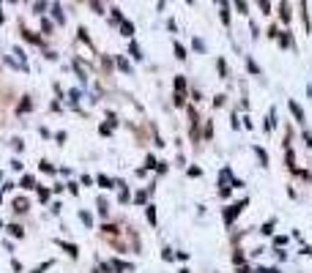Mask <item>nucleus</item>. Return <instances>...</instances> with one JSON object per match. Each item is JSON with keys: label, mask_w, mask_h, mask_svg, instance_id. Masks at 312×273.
<instances>
[{"label": "nucleus", "mask_w": 312, "mask_h": 273, "mask_svg": "<svg viewBox=\"0 0 312 273\" xmlns=\"http://www.w3.org/2000/svg\"><path fill=\"white\" fill-rule=\"evenodd\" d=\"M176 55H178V57H181V60H184V57H186V49H184L181 44H176Z\"/></svg>", "instance_id": "obj_8"}, {"label": "nucleus", "mask_w": 312, "mask_h": 273, "mask_svg": "<svg viewBox=\"0 0 312 273\" xmlns=\"http://www.w3.org/2000/svg\"><path fill=\"white\" fill-rule=\"evenodd\" d=\"M14 205H16V211H20V213H25V211H28V202H25V200H16Z\"/></svg>", "instance_id": "obj_6"}, {"label": "nucleus", "mask_w": 312, "mask_h": 273, "mask_svg": "<svg viewBox=\"0 0 312 273\" xmlns=\"http://www.w3.org/2000/svg\"><path fill=\"white\" fill-rule=\"evenodd\" d=\"M8 230H11V232H14V235H16V238H22V235H25V232H22V227H16V224H11V227H8Z\"/></svg>", "instance_id": "obj_9"}, {"label": "nucleus", "mask_w": 312, "mask_h": 273, "mask_svg": "<svg viewBox=\"0 0 312 273\" xmlns=\"http://www.w3.org/2000/svg\"><path fill=\"white\" fill-rule=\"evenodd\" d=\"M236 8H238L241 14H246V3H244V0H236Z\"/></svg>", "instance_id": "obj_10"}, {"label": "nucleus", "mask_w": 312, "mask_h": 273, "mask_svg": "<svg viewBox=\"0 0 312 273\" xmlns=\"http://www.w3.org/2000/svg\"><path fill=\"white\" fill-rule=\"evenodd\" d=\"M132 33H134V27H132V22H126V19H124V36H132Z\"/></svg>", "instance_id": "obj_7"}, {"label": "nucleus", "mask_w": 312, "mask_h": 273, "mask_svg": "<svg viewBox=\"0 0 312 273\" xmlns=\"http://www.w3.org/2000/svg\"><path fill=\"white\" fill-rule=\"evenodd\" d=\"M260 8H263V14H268V11H271V3H268V0H260Z\"/></svg>", "instance_id": "obj_11"}, {"label": "nucleus", "mask_w": 312, "mask_h": 273, "mask_svg": "<svg viewBox=\"0 0 312 273\" xmlns=\"http://www.w3.org/2000/svg\"><path fill=\"white\" fill-rule=\"evenodd\" d=\"M282 19L290 22V5H288V3H282Z\"/></svg>", "instance_id": "obj_5"}, {"label": "nucleus", "mask_w": 312, "mask_h": 273, "mask_svg": "<svg viewBox=\"0 0 312 273\" xmlns=\"http://www.w3.org/2000/svg\"><path fill=\"white\" fill-rule=\"evenodd\" d=\"M148 222L156 224V211H154V208H148Z\"/></svg>", "instance_id": "obj_13"}, {"label": "nucleus", "mask_w": 312, "mask_h": 273, "mask_svg": "<svg viewBox=\"0 0 312 273\" xmlns=\"http://www.w3.org/2000/svg\"><path fill=\"white\" fill-rule=\"evenodd\" d=\"M22 189H36V181H33L30 175H25L22 178Z\"/></svg>", "instance_id": "obj_4"}, {"label": "nucleus", "mask_w": 312, "mask_h": 273, "mask_svg": "<svg viewBox=\"0 0 312 273\" xmlns=\"http://www.w3.org/2000/svg\"><path fill=\"white\" fill-rule=\"evenodd\" d=\"M176 90H178V96L184 98V90H186V79L184 77H176Z\"/></svg>", "instance_id": "obj_2"}, {"label": "nucleus", "mask_w": 312, "mask_h": 273, "mask_svg": "<svg viewBox=\"0 0 312 273\" xmlns=\"http://www.w3.org/2000/svg\"><path fill=\"white\" fill-rule=\"evenodd\" d=\"M290 109H293V115H296V118H298V120H302V123H304V112H302V107H298L296 101H290Z\"/></svg>", "instance_id": "obj_3"}, {"label": "nucleus", "mask_w": 312, "mask_h": 273, "mask_svg": "<svg viewBox=\"0 0 312 273\" xmlns=\"http://www.w3.org/2000/svg\"><path fill=\"white\" fill-rule=\"evenodd\" d=\"M28 109H30V98H25V101L20 104V112H28Z\"/></svg>", "instance_id": "obj_12"}, {"label": "nucleus", "mask_w": 312, "mask_h": 273, "mask_svg": "<svg viewBox=\"0 0 312 273\" xmlns=\"http://www.w3.org/2000/svg\"><path fill=\"white\" fill-rule=\"evenodd\" d=\"M244 205H246V200H241V202H236V205H230L228 211H224V222H236V216H238L241 211H244Z\"/></svg>", "instance_id": "obj_1"}]
</instances>
